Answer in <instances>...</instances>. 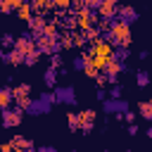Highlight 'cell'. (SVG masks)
I'll list each match as a JSON object with an SVG mask.
<instances>
[{"mask_svg": "<svg viewBox=\"0 0 152 152\" xmlns=\"http://www.w3.org/2000/svg\"><path fill=\"white\" fill-rule=\"evenodd\" d=\"M112 57H114V45H112L109 40H100V43H95V45L90 48V52H86V59H88L97 71L104 69Z\"/></svg>", "mask_w": 152, "mask_h": 152, "instance_id": "6da1fadb", "label": "cell"}, {"mask_svg": "<svg viewBox=\"0 0 152 152\" xmlns=\"http://www.w3.org/2000/svg\"><path fill=\"white\" fill-rule=\"evenodd\" d=\"M107 38H109V43L114 48H124L126 50L131 45V26L124 24V21H112V28H109Z\"/></svg>", "mask_w": 152, "mask_h": 152, "instance_id": "7a4b0ae2", "label": "cell"}, {"mask_svg": "<svg viewBox=\"0 0 152 152\" xmlns=\"http://www.w3.org/2000/svg\"><path fill=\"white\" fill-rule=\"evenodd\" d=\"M12 102H17V109H31L33 100H31V86L28 83H19L17 88H12Z\"/></svg>", "mask_w": 152, "mask_h": 152, "instance_id": "3957f363", "label": "cell"}, {"mask_svg": "<svg viewBox=\"0 0 152 152\" xmlns=\"http://www.w3.org/2000/svg\"><path fill=\"white\" fill-rule=\"evenodd\" d=\"M14 50H17L24 59H26L28 55H33V52H36V40H33V36H28V33H26V36H19V38L14 40Z\"/></svg>", "mask_w": 152, "mask_h": 152, "instance_id": "277c9868", "label": "cell"}, {"mask_svg": "<svg viewBox=\"0 0 152 152\" xmlns=\"http://www.w3.org/2000/svg\"><path fill=\"white\" fill-rule=\"evenodd\" d=\"M119 12V5L114 0H100V7H97V19H114Z\"/></svg>", "mask_w": 152, "mask_h": 152, "instance_id": "5b68a950", "label": "cell"}, {"mask_svg": "<svg viewBox=\"0 0 152 152\" xmlns=\"http://www.w3.org/2000/svg\"><path fill=\"white\" fill-rule=\"evenodd\" d=\"M33 40H36V50H38L40 55H43V52H57V48H59L57 38H48V36H36Z\"/></svg>", "mask_w": 152, "mask_h": 152, "instance_id": "8992f818", "label": "cell"}, {"mask_svg": "<svg viewBox=\"0 0 152 152\" xmlns=\"http://www.w3.org/2000/svg\"><path fill=\"white\" fill-rule=\"evenodd\" d=\"M5 128H14L21 124V109H5L2 112V121H0Z\"/></svg>", "mask_w": 152, "mask_h": 152, "instance_id": "52a82bcc", "label": "cell"}, {"mask_svg": "<svg viewBox=\"0 0 152 152\" xmlns=\"http://www.w3.org/2000/svg\"><path fill=\"white\" fill-rule=\"evenodd\" d=\"M93 126H95V112H93V109H83V112H78V131L88 133Z\"/></svg>", "mask_w": 152, "mask_h": 152, "instance_id": "ba28073f", "label": "cell"}, {"mask_svg": "<svg viewBox=\"0 0 152 152\" xmlns=\"http://www.w3.org/2000/svg\"><path fill=\"white\" fill-rule=\"evenodd\" d=\"M121 69H124V64H121L119 59H114V57H112V59L107 62V66H104V71H107V74H104V76H107V81H112V83H114V81H116V76L121 74Z\"/></svg>", "mask_w": 152, "mask_h": 152, "instance_id": "9c48e42d", "label": "cell"}, {"mask_svg": "<svg viewBox=\"0 0 152 152\" xmlns=\"http://www.w3.org/2000/svg\"><path fill=\"white\" fill-rule=\"evenodd\" d=\"M116 19L131 26V21H135V19H138V12H135L133 7H119V12H116Z\"/></svg>", "mask_w": 152, "mask_h": 152, "instance_id": "30bf717a", "label": "cell"}, {"mask_svg": "<svg viewBox=\"0 0 152 152\" xmlns=\"http://www.w3.org/2000/svg\"><path fill=\"white\" fill-rule=\"evenodd\" d=\"M45 24H48V21H45V17H43V14H33V17H31V21H28V26H31V31H33V38L43 33V28H45Z\"/></svg>", "mask_w": 152, "mask_h": 152, "instance_id": "8fae6325", "label": "cell"}, {"mask_svg": "<svg viewBox=\"0 0 152 152\" xmlns=\"http://www.w3.org/2000/svg\"><path fill=\"white\" fill-rule=\"evenodd\" d=\"M0 62H7V64H14V66H17V64H21V62H24V57H21L17 50H12V52L0 55Z\"/></svg>", "mask_w": 152, "mask_h": 152, "instance_id": "7c38bea8", "label": "cell"}, {"mask_svg": "<svg viewBox=\"0 0 152 152\" xmlns=\"http://www.w3.org/2000/svg\"><path fill=\"white\" fill-rule=\"evenodd\" d=\"M10 145H12L14 150H31V147H33L31 140H28V138H21V135H14V138L10 140Z\"/></svg>", "mask_w": 152, "mask_h": 152, "instance_id": "4fadbf2b", "label": "cell"}, {"mask_svg": "<svg viewBox=\"0 0 152 152\" xmlns=\"http://www.w3.org/2000/svg\"><path fill=\"white\" fill-rule=\"evenodd\" d=\"M12 104V88H0V112Z\"/></svg>", "mask_w": 152, "mask_h": 152, "instance_id": "5bb4252c", "label": "cell"}, {"mask_svg": "<svg viewBox=\"0 0 152 152\" xmlns=\"http://www.w3.org/2000/svg\"><path fill=\"white\" fill-rule=\"evenodd\" d=\"M17 14H19V19H24V21H31V17H33L31 2H21V5L17 7Z\"/></svg>", "mask_w": 152, "mask_h": 152, "instance_id": "9a60e30c", "label": "cell"}, {"mask_svg": "<svg viewBox=\"0 0 152 152\" xmlns=\"http://www.w3.org/2000/svg\"><path fill=\"white\" fill-rule=\"evenodd\" d=\"M21 5V0H0V12L2 14H10V12H17V7Z\"/></svg>", "mask_w": 152, "mask_h": 152, "instance_id": "2e32d148", "label": "cell"}, {"mask_svg": "<svg viewBox=\"0 0 152 152\" xmlns=\"http://www.w3.org/2000/svg\"><path fill=\"white\" fill-rule=\"evenodd\" d=\"M31 10H33L36 14H43V12L52 10V2H48V0H33V2H31Z\"/></svg>", "mask_w": 152, "mask_h": 152, "instance_id": "e0dca14e", "label": "cell"}, {"mask_svg": "<svg viewBox=\"0 0 152 152\" xmlns=\"http://www.w3.org/2000/svg\"><path fill=\"white\" fill-rule=\"evenodd\" d=\"M138 114L145 116V119H152V100H142L138 104Z\"/></svg>", "mask_w": 152, "mask_h": 152, "instance_id": "ac0fdd59", "label": "cell"}, {"mask_svg": "<svg viewBox=\"0 0 152 152\" xmlns=\"http://www.w3.org/2000/svg\"><path fill=\"white\" fill-rule=\"evenodd\" d=\"M104 109L107 112H126V104L116 102V100H109V102H104Z\"/></svg>", "mask_w": 152, "mask_h": 152, "instance_id": "d6986e66", "label": "cell"}, {"mask_svg": "<svg viewBox=\"0 0 152 152\" xmlns=\"http://www.w3.org/2000/svg\"><path fill=\"white\" fill-rule=\"evenodd\" d=\"M83 59H86V55H83ZM83 71H86V76H90V78H97V76H100V71H97V69H95L88 59L83 62Z\"/></svg>", "mask_w": 152, "mask_h": 152, "instance_id": "ffe728a7", "label": "cell"}, {"mask_svg": "<svg viewBox=\"0 0 152 152\" xmlns=\"http://www.w3.org/2000/svg\"><path fill=\"white\" fill-rule=\"evenodd\" d=\"M66 126H69V131H78V114L76 112L66 114Z\"/></svg>", "mask_w": 152, "mask_h": 152, "instance_id": "44dd1931", "label": "cell"}, {"mask_svg": "<svg viewBox=\"0 0 152 152\" xmlns=\"http://www.w3.org/2000/svg\"><path fill=\"white\" fill-rule=\"evenodd\" d=\"M55 95H57V100H66V102H69V100H74V97H71V88H64V90H57Z\"/></svg>", "mask_w": 152, "mask_h": 152, "instance_id": "7402d4cb", "label": "cell"}, {"mask_svg": "<svg viewBox=\"0 0 152 152\" xmlns=\"http://www.w3.org/2000/svg\"><path fill=\"white\" fill-rule=\"evenodd\" d=\"M52 10H71V2L69 0H57V2H52Z\"/></svg>", "mask_w": 152, "mask_h": 152, "instance_id": "603a6c76", "label": "cell"}, {"mask_svg": "<svg viewBox=\"0 0 152 152\" xmlns=\"http://www.w3.org/2000/svg\"><path fill=\"white\" fill-rule=\"evenodd\" d=\"M71 45H74L71 33H64V36H62V40H59V48H71Z\"/></svg>", "mask_w": 152, "mask_h": 152, "instance_id": "cb8c5ba5", "label": "cell"}, {"mask_svg": "<svg viewBox=\"0 0 152 152\" xmlns=\"http://www.w3.org/2000/svg\"><path fill=\"white\" fill-rule=\"evenodd\" d=\"M147 83H150L147 74H145V71H138V86H147Z\"/></svg>", "mask_w": 152, "mask_h": 152, "instance_id": "d4e9b609", "label": "cell"}, {"mask_svg": "<svg viewBox=\"0 0 152 152\" xmlns=\"http://www.w3.org/2000/svg\"><path fill=\"white\" fill-rule=\"evenodd\" d=\"M38 57H40V52L36 50V52H33V55H28V57H26L24 62H26V64H36V62H38Z\"/></svg>", "mask_w": 152, "mask_h": 152, "instance_id": "484cf974", "label": "cell"}, {"mask_svg": "<svg viewBox=\"0 0 152 152\" xmlns=\"http://www.w3.org/2000/svg\"><path fill=\"white\" fill-rule=\"evenodd\" d=\"M2 45H12V48H14V38H12L10 33H5V36H2Z\"/></svg>", "mask_w": 152, "mask_h": 152, "instance_id": "4316f807", "label": "cell"}, {"mask_svg": "<svg viewBox=\"0 0 152 152\" xmlns=\"http://www.w3.org/2000/svg\"><path fill=\"white\" fill-rule=\"evenodd\" d=\"M45 81H48V83H50V86H52V83H55V71H52V69H50V71H48V74H45Z\"/></svg>", "mask_w": 152, "mask_h": 152, "instance_id": "83f0119b", "label": "cell"}, {"mask_svg": "<svg viewBox=\"0 0 152 152\" xmlns=\"http://www.w3.org/2000/svg\"><path fill=\"white\" fill-rule=\"evenodd\" d=\"M119 93H121V88H119V86H114V88H112V93H109V95H112V97H114V100H116V97H119Z\"/></svg>", "mask_w": 152, "mask_h": 152, "instance_id": "f1b7e54d", "label": "cell"}, {"mask_svg": "<svg viewBox=\"0 0 152 152\" xmlns=\"http://www.w3.org/2000/svg\"><path fill=\"white\" fill-rule=\"evenodd\" d=\"M128 133H131V135H135V133H138V126H135V124H131V126H128Z\"/></svg>", "mask_w": 152, "mask_h": 152, "instance_id": "f546056e", "label": "cell"}, {"mask_svg": "<svg viewBox=\"0 0 152 152\" xmlns=\"http://www.w3.org/2000/svg\"><path fill=\"white\" fill-rule=\"evenodd\" d=\"M38 152H55V150H52V147H40Z\"/></svg>", "mask_w": 152, "mask_h": 152, "instance_id": "4dcf8cb0", "label": "cell"}, {"mask_svg": "<svg viewBox=\"0 0 152 152\" xmlns=\"http://www.w3.org/2000/svg\"><path fill=\"white\" fill-rule=\"evenodd\" d=\"M17 152H36V150H33V147H31V150H17Z\"/></svg>", "mask_w": 152, "mask_h": 152, "instance_id": "1f68e13d", "label": "cell"}, {"mask_svg": "<svg viewBox=\"0 0 152 152\" xmlns=\"http://www.w3.org/2000/svg\"><path fill=\"white\" fill-rule=\"evenodd\" d=\"M0 152H2V145H0Z\"/></svg>", "mask_w": 152, "mask_h": 152, "instance_id": "d6a6232c", "label": "cell"}]
</instances>
